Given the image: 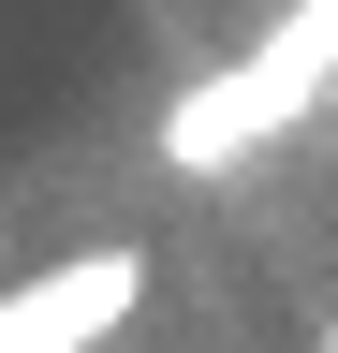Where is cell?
<instances>
[{
  "label": "cell",
  "mask_w": 338,
  "mask_h": 353,
  "mask_svg": "<svg viewBox=\"0 0 338 353\" xmlns=\"http://www.w3.org/2000/svg\"><path fill=\"white\" fill-rule=\"evenodd\" d=\"M324 103V44H265V59H235V74H206L162 103V162L177 176H221L235 148H265V132H294Z\"/></svg>",
  "instance_id": "cell-1"
},
{
  "label": "cell",
  "mask_w": 338,
  "mask_h": 353,
  "mask_svg": "<svg viewBox=\"0 0 338 353\" xmlns=\"http://www.w3.org/2000/svg\"><path fill=\"white\" fill-rule=\"evenodd\" d=\"M133 294H147V250H133V236H103V250H74V265H45V280L0 294V353L103 339V324H133Z\"/></svg>",
  "instance_id": "cell-2"
}]
</instances>
